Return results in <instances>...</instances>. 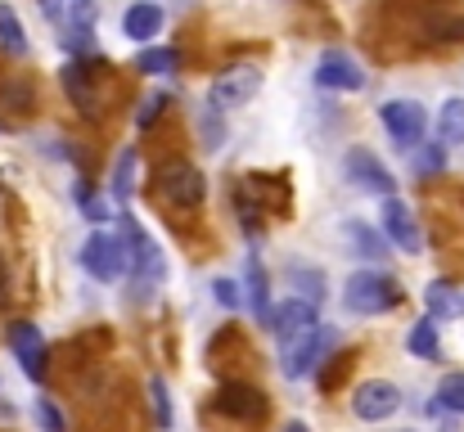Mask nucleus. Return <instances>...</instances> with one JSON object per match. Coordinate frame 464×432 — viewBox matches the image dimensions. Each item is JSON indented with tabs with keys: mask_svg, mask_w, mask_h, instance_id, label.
I'll list each match as a JSON object with an SVG mask.
<instances>
[{
	"mask_svg": "<svg viewBox=\"0 0 464 432\" xmlns=\"http://www.w3.org/2000/svg\"><path fill=\"white\" fill-rule=\"evenodd\" d=\"M131 176H136V153L122 149V153H118V167H113V198H118V203L131 198Z\"/></svg>",
	"mask_w": 464,
	"mask_h": 432,
	"instance_id": "23",
	"label": "nucleus"
},
{
	"mask_svg": "<svg viewBox=\"0 0 464 432\" xmlns=\"http://www.w3.org/2000/svg\"><path fill=\"white\" fill-rule=\"evenodd\" d=\"M82 207H86V216H91V221H104V216H109V212H104V203H100V198H91V194H82Z\"/></svg>",
	"mask_w": 464,
	"mask_h": 432,
	"instance_id": "34",
	"label": "nucleus"
},
{
	"mask_svg": "<svg viewBox=\"0 0 464 432\" xmlns=\"http://www.w3.org/2000/svg\"><path fill=\"white\" fill-rule=\"evenodd\" d=\"M352 244H356V257H383V239L370 230V226H361V221H347V230H343Z\"/></svg>",
	"mask_w": 464,
	"mask_h": 432,
	"instance_id": "22",
	"label": "nucleus"
},
{
	"mask_svg": "<svg viewBox=\"0 0 464 432\" xmlns=\"http://www.w3.org/2000/svg\"><path fill=\"white\" fill-rule=\"evenodd\" d=\"M401 302V288L397 280H388V275H379V271H356L347 288H343V306L352 311V315H383V311H392Z\"/></svg>",
	"mask_w": 464,
	"mask_h": 432,
	"instance_id": "2",
	"label": "nucleus"
},
{
	"mask_svg": "<svg viewBox=\"0 0 464 432\" xmlns=\"http://www.w3.org/2000/svg\"><path fill=\"white\" fill-rule=\"evenodd\" d=\"M136 68L140 72H150V77H167V72H176V50H145L140 59H136Z\"/></svg>",
	"mask_w": 464,
	"mask_h": 432,
	"instance_id": "25",
	"label": "nucleus"
},
{
	"mask_svg": "<svg viewBox=\"0 0 464 432\" xmlns=\"http://www.w3.org/2000/svg\"><path fill=\"white\" fill-rule=\"evenodd\" d=\"M208 194V180L194 162H162L158 167V198L171 207H198Z\"/></svg>",
	"mask_w": 464,
	"mask_h": 432,
	"instance_id": "3",
	"label": "nucleus"
},
{
	"mask_svg": "<svg viewBox=\"0 0 464 432\" xmlns=\"http://www.w3.org/2000/svg\"><path fill=\"white\" fill-rule=\"evenodd\" d=\"M442 153H447V144H438V149H429V153H415L411 167H415L420 176H424V171H438V167H442Z\"/></svg>",
	"mask_w": 464,
	"mask_h": 432,
	"instance_id": "31",
	"label": "nucleus"
},
{
	"mask_svg": "<svg viewBox=\"0 0 464 432\" xmlns=\"http://www.w3.org/2000/svg\"><path fill=\"white\" fill-rule=\"evenodd\" d=\"M429 311H433V320H438V315H460L464 297L447 284V280H433V284H429Z\"/></svg>",
	"mask_w": 464,
	"mask_h": 432,
	"instance_id": "20",
	"label": "nucleus"
},
{
	"mask_svg": "<svg viewBox=\"0 0 464 432\" xmlns=\"http://www.w3.org/2000/svg\"><path fill=\"white\" fill-rule=\"evenodd\" d=\"M158 27H162V9H158L154 0H140V5H131L122 14V32L131 41H150V36H158Z\"/></svg>",
	"mask_w": 464,
	"mask_h": 432,
	"instance_id": "16",
	"label": "nucleus"
},
{
	"mask_svg": "<svg viewBox=\"0 0 464 432\" xmlns=\"http://www.w3.org/2000/svg\"><path fill=\"white\" fill-rule=\"evenodd\" d=\"M248 302H253L257 320L271 311V306H266V275H262V262H257V257H248Z\"/></svg>",
	"mask_w": 464,
	"mask_h": 432,
	"instance_id": "26",
	"label": "nucleus"
},
{
	"mask_svg": "<svg viewBox=\"0 0 464 432\" xmlns=\"http://www.w3.org/2000/svg\"><path fill=\"white\" fill-rule=\"evenodd\" d=\"M343 171H347V180H352L356 189H365V194L392 198V189H397L392 171H388V167H383L374 153H365V149H352V153L343 158Z\"/></svg>",
	"mask_w": 464,
	"mask_h": 432,
	"instance_id": "9",
	"label": "nucleus"
},
{
	"mask_svg": "<svg viewBox=\"0 0 464 432\" xmlns=\"http://www.w3.org/2000/svg\"><path fill=\"white\" fill-rule=\"evenodd\" d=\"M59 18H63L68 32H91L95 27V0H63Z\"/></svg>",
	"mask_w": 464,
	"mask_h": 432,
	"instance_id": "21",
	"label": "nucleus"
},
{
	"mask_svg": "<svg viewBox=\"0 0 464 432\" xmlns=\"http://www.w3.org/2000/svg\"><path fill=\"white\" fill-rule=\"evenodd\" d=\"M212 293H217V302H221V306H230V311L239 306V284H235V280H217Z\"/></svg>",
	"mask_w": 464,
	"mask_h": 432,
	"instance_id": "32",
	"label": "nucleus"
},
{
	"mask_svg": "<svg viewBox=\"0 0 464 432\" xmlns=\"http://www.w3.org/2000/svg\"><path fill=\"white\" fill-rule=\"evenodd\" d=\"M334 342H338V333H334L329 324H320V320H315L307 333H298L294 342H285V347H289V351H285V374H289V379L311 374V370L320 365V356H324Z\"/></svg>",
	"mask_w": 464,
	"mask_h": 432,
	"instance_id": "4",
	"label": "nucleus"
},
{
	"mask_svg": "<svg viewBox=\"0 0 464 432\" xmlns=\"http://www.w3.org/2000/svg\"><path fill=\"white\" fill-rule=\"evenodd\" d=\"M379 122H383V131L401 149L420 144L424 140V127H429V118H424V109L415 100H388V104H379Z\"/></svg>",
	"mask_w": 464,
	"mask_h": 432,
	"instance_id": "6",
	"label": "nucleus"
},
{
	"mask_svg": "<svg viewBox=\"0 0 464 432\" xmlns=\"http://www.w3.org/2000/svg\"><path fill=\"white\" fill-rule=\"evenodd\" d=\"M5 288H9V266H5V257H0V297H5Z\"/></svg>",
	"mask_w": 464,
	"mask_h": 432,
	"instance_id": "35",
	"label": "nucleus"
},
{
	"mask_svg": "<svg viewBox=\"0 0 464 432\" xmlns=\"http://www.w3.org/2000/svg\"><path fill=\"white\" fill-rule=\"evenodd\" d=\"M262 324H266L280 342H294L298 333H307L311 324H315V306L303 302V297H289V302H280L276 311H266V315H262Z\"/></svg>",
	"mask_w": 464,
	"mask_h": 432,
	"instance_id": "13",
	"label": "nucleus"
},
{
	"mask_svg": "<svg viewBox=\"0 0 464 432\" xmlns=\"http://www.w3.org/2000/svg\"><path fill=\"white\" fill-rule=\"evenodd\" d=\"M383 235L401 253H420L424 248V235H420V226H415V216H411V207L401 198H383Z\"/></svg>",
	"mask_w": 464,
	"mask_h": 432,
	"instance_id": "14",
	"label": "nucleus"
},
{
	"mask_svg": "<svg viewBox=\"0 0 464 432\" xmlns=\"http://www.w3.org/2000/svg\"><path fill=\"white\" fill-rule=\"evenodd\" d=\"M9 347H14V356H18L27 379H45V338H41V329L32 320L9 324Z\"/></svg>",
	"mask_w": 464,
	"mask_h": 432,
	"instance_id": "12",
	"label": "nucleus"
},
{
	"mask_svg": "<svg viewBox=\"0 0 464 432\" xmlns=\"http://www.w3.org/2000/svg\"><path fill=\"white\" fill-rule=\"evenodd\" d=\"M315 82L324 91H365V72L347 50H324L315 63Z\"/></svg>",
	"mask_w": 464,
	"mask_h": 432,
	"instance_id": "11",
	"label": "nucleus"
},
{
	"mask_svg": "<svg viewBox=\"0 0 464 432\" xmlns=\"http://www.w3.org/2000/svg\"><path fill=\"white\" fill-rule=\"evenodd\" d=\"M285 432H307V424H289V428Z\"/></svg>",
	"mask_w": 464,
	"mask_h": 432,
	"instance_id": "37",
	"label": "nucleus"
},
{
	"mask_svg": "<svg viewBox=\"0 0 464 432\" xmlns=\"http://www.w3.org/2000/svg\"><path fill=\"white\" fill-rule=\"evenodd\" d=\"M198 136H203V149H221L226 140V127H221V109H198Z\"/></svg>",
	"mask_w": 464,
	"mask_h": 432,
	"instance_id": "24",
	"label": "nucleus"
},
{
	"mask_svg": "<svg viewBox=\"0 0 464 432\" xmlns=\"http://www.w3.org/2000/svg\"><path fill=\"white\" fill-rule=\"evenodd\" d=\"M0 50L5 54H27V32H23V23H18V14L9 9V5H0Z\"/></svg>",
	"mask_w": 464,
	"mask_h": 432,
	"instance_id": "18",
	"label": "nucleus"
},
{
	"mask_svg": "<svg viewBox=\"0 0 464 432\" xmlns=\"http://www.w3.org/2000/svg\"><path fill=\"white\" fill-rule=\"evenodd\" d=\"M162 104H167V100H162V95H150V100H145V109H140V113H136V127H140V131H145V127H150V122H154L158 113H162Z\"/></svg>",
	"mask_w": 464,
	"mask_h": 432,
	"instance_id": "33",
	"label": "nucleus"
},
{
	"mask_svg": "<svg viewBox=\"0 0 464 432\" xmlns=\"http://www.w3.org/2000/svg\"><path fill=\"white\" fill-rule=\"evenodd\" d=\"M438 401H442L451 415H464V374H447V379H442Z\"/></svg>",
	"mask_w": 464,
	"mask_h": 432,
	"instance_id": "28",
	"label": "nucleus"
},
{
	"mask_svg": "<svg viewBox=\"0 0 464 432\" xmlns=\"http://www.w3.org/2000/svg\"><path fill=\"white\" fill-rule=\"evenodd\" d=\"M82 266H86V275H95L100 284H113L118 275H122V266H127V253H122V244L113 239V235H91L86 244H82Z\"/></svg>",
	"mask_w": 464,
	"mask_h": 432,
	"instance_id": "7",
	"label": "nucleus"
},
{
	"mask_svg": "<svg viewBox=\"0 0 464 432\" xmlns=\"http://www.w3.org/2000/svg\"><path fill=\"white\" fill-rule=\"evenodd\" d=\"M150 397H154V424L167 432L171 428V397H167V383H162V379L150 383Z\"/></svg>",
	"mask_w": 464,
	"mask_h": 432,
	"instance_id": "29",
	"label": "nucleus"
},
{
	"mask_svg": "<svg viewBox=\"0 0 464 432\" xmlns=\"http://www.w3.org/2000/svg\"><path fill=\"white\" fill-rule=\"evenodd\" d=\"M438 136H442V144H464V100H447L442 104Z\"/></svg>",
	"mask_w": 464,
	"mask_h": 432,
	"instance_id": "19",
	"label": "nucleus"
},
{
	"mask_svg": "<svg viewBox=\"0 0 464 432\" xmlns=\"http://www.w3.org/2000/svg\"><path fill=\"white\" fill-rule=\"evenodd\" d=\"M406 347H411V356H420V360H433V356L442 351V342H438V324H433V315H424L420 324H411V333H406Z\"/></svg>",
	"mask_w": 464,
	"mask_h": 432,
	"instance_id": "17",
	"label": "nucleus"
},
{
	"mask_svg": "<svg viewBox=\"0 0 464 432\" xmlns=\"http://www.w3.org/2000/svg\"><path fill=\"white\" fill-rule=\"evenodd\" d=\"M63 91H68V100H72L86 118L104 113V100H100L95 72H86V63H68V68H63Z\"/></svg>",
	"mask_w": 464,
	"mask_h": 432,
	"instance_id": "15",
	"label": "nucleus"
},
{
	"mask_svg": "<svg viewBox=\"0 0 464 432\" xmlns=\"http://www.w3.org/2000/svg\"><path fill=\"white\" fill-rule=\"evenodd\" d=\"M212 410L226 415V419H235V424H262L266 410H271V401H266L253 383H226V388L212 397Z\"/></svg>",
	"mask_w": 464,
	"mask_h": 432,
	"instance_id": "5",
	"label": "nucleus"
},
{
	"mask_svg": "<svg viewBox=\"0 0 464 432\" xmlns=\"http://www.w3.org/2000/svg\"><path fill=\"white\" fill-rule=\"evenodd\" d=\"M352 410H356V419H365V424H383V419H392V415L401 410V392H397V383L370 379V383L356 388Z\"/></svg>",
	"mask_w": 464,
	"mask_h": 432,
	"instance_id": "10",
	"label": "nucleus"
},
{
	"mask_svg": "<svg viewBox=\"0 0 464 432\" xmlns=\"http://www.w3.org/2000/svg\"><path fill=\"white\" fill-rule=\"evenodd\" d=\"M36 419H41V428L45 432H63L68 428V419H63V410H59L54 401H36Z\"/></svg>",
	"mask_w": 464,
	"mask_h": 432,
	"instance_id": "30",
	"label": "nucleus"
},
{
	"mask_svg": "<svg viewBox=\"0 0 464 432\" xmlns=\"http://www.w3.org/2000/svg\"><path fill=\"white\" fill-rule=\"evenodd\" d=\"M127 230V248H131V284H136V302H150L154 288L167 280V257L154 239L145 235V226H136L131 216H122Z\"/></svg>",
	"mask_w": 464,
	"mask_h": 432,
	"instance_id": "1",
	"label": "nucleus"
},
{
	"mask_svg": "<svg viewBox=\"0 0 464 432\" xmlns=\"http://www.w3.org/2000/svg\"><path fill=\"white\" fill-rule=\"evenodd\" d=\"M262 91V72L253 68V63H244V68H226L217 82H212V109H239V104H248L253 95Z\"/></svg>",
	"mask_w": 464,
	"mask_h": 432,
	"instance_id": "8",
	"label": "nucleus"
},
{
	"mask_svg": "<svg viewBox=\"0 0 464 432\" xmlns=\"http://www.w3.org/2000/svg\"><path fill=\"white\" fill-rule=\"evenodd\" d=\"M289 280L298 284L303 302H311V306L324 297V275H320V271H303V266H294V271H289Z\"/></svg>",
	"mask_w": 464,
	"mask_h": 432,
	"instance_id": "27",
	"label": "nucleus"
},
{
	"mask_svg": "<svg viewBox=\"0 0 464 432\" xmlns=\"http://www.w3.org/2000/svg\"><path fill=\"white\" fill-rule=\"evenodd\" d=\"M59 5H63V0H41V9H45V14H50V18H54V14H59Z\"/></svg>",
	"mask_w": 464,
	"mask_h": 432,
	"instance_id": "36",
	"label": "nucleus"
}]
</instances>
